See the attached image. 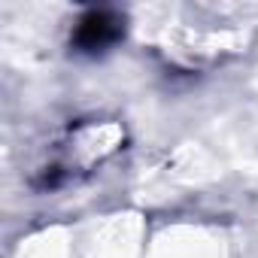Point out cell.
<instances>
[{"label": "cell", "instance_id": "obj_1", "mask_svg": "<svg viewBox=\"0 0 258 258\" xmlns=\"http://www.w3.org/2000/svg\"><path fill=\"white\" fill-rule=\"evenodd\" d=\"M121 34L118 28V19L109 16V13H91L79 22L76 28V46L79 49H106L109 43H115Z\"/></svg>", "mask_w": 258, "mask_h": 258}]
</instances>
